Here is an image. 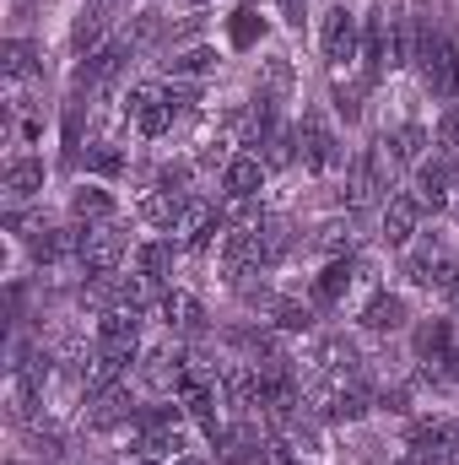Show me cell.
I'll list each match as a JSON object with an SVG mask.
<instances>
[{"label":"cell","mask_w":459,"mask_h":465,"mask_svg":"<svg viewBox=\"0 0 459 465\" xmlns=\"http://www.w3.org/2000/svg\"><path fill=\"white\" fill-rule=\"evenodd\" d=\"M303 411L314 422H362L373 411V390L356 379V368H336V373H314L303 390Z\"/></svg>","instance_id":"6da1fadb"},{"label":"cell","mask_w":459,"mask_h":465,"mask_svg":"<svg viewBox=\"0 0 459 465\" xmlns=\"http://www.w3.org/2000/svg\"><path fill=\"white\" fill-rule=\"evenodd\" d=\"M259 217H265V212H259ZM259 217H249V223H228V228H222L217 265H222V276H228L232 287H243V282H254L259 271H270V254H265Z\"/></svg>","instance_id":"7a4b0ae2"},{"label":"cell","mask_w":459,"mask_h":465,"mask_svg":"<svg viewBox=\"0 0 459 465\" xmlns=\"http://www.w3.org/2000/svg\"><path fill=\"white\" fill-rule=\"evenodd\" d=\"M298 163L314 179H341L346 173V146H341V135H336V124L319 109H308L303 124H298Z\"/></svg>","instance_id":"3957f363"},{"label":"cell","mask_w":459,"mask_h":465,"mask_svg":"<svg viewBox=\"0 0 459 465\" xmlns=\"http://www.w3.org/2000/svg\"><path fill=\"white\" fill-rule=\"evenodd\" d=\"M389 201V157L378 146H362L341 173V206L346 212H367Z\"/></svg>","instance_id":"277c9868"},{"label":"cell","mask_w":459,"mask_h":465,"mask_svg":"<svg viewBox=\"0 0 459 465\" xmlns=\"http://www.w3.org/2000/svg\"><path fill=\"white\" fill-rule=\"evenodd\" d=\"M416 71H422V87L438 98V104H459V44L449 33H422V54H416Z\"/></svg>","instance_id":"5b68a950"},{"label":"cell","mask_w":459,"mask_h":465,"mask_svg":"<svg viewBox=\"0 0 459 465\" xmlns=\"http://www.w3.org/2000/svg\"><path fill=\"white\" fill-rule=\"evenodd\" d=\"M119 109H124L130 130H135L141 141H162V135L173 130V119H179V109L168 104V93H162V87H151V82H135V87L119 98Z\"/></svg>","instance_id":"8992f818"},{"label":"cell","mask_w":459,"mask_h":465,"mask_svg":"<svg viewBox=\"0 0 459 465\" xmlns=\"http://www.w3.org/2000/svg\"><path fill=\"white\" fill-rule=\"evenodd\" d=\"M319 49H325V71L362 60V16H356L346 0H336V5L319 16Z\"/></svg>","instance_id":"52a82bcc"},{"label":"cell","mask_w":459,"mask_h":465,"mask_svg":"<svg viewBox=\"0 0 459 465\" xmlns=\"http://www.w3.org/2000/svg\"><path fill=\"white\" fill-rule=\"evenodd\" d=\"M405 450H411V460H422V465L459 460V417H449V411H438V417H416L411 433H405Z\"/></svg>","instance_id":"ba28073f"},{"label":"cell","mask_w":459,"mask_h":465,"mask_svg":"<svg viewBox=\"0 0 459 465\" xmlns=\"http://www.w3.org/2000/svg\"><path fill=\"white\" fill-rule=\"evenodd\" d=\"M124 260H130V238L119 223H103V228H82V271L98 282V276H119L124 271Z\"/></svg>","instance_id":"9c48e42d"},{"label":"cell","mask_w":459,"mask_h":465,"mask_svg":"<svg viewBox=\"0 0 459 465\" xmlns=\"http://www.w3.org/2000/svg\"><path fill=\"white\" fill-rule=\"evenodd\" d=\"M93 347L135 368V357H141V309H98Z\"/></svg>","instance_id":"30bf717a"},{"label":"cell","mask_w":459,"mask_h":465,"mask_svg":"<svg viewBox=\"0 0 459 465\" xmlns=\"http://www.w3.org/2000/svg\"><path fill=\"white\" fill-rule=\"evenodd\" d=\"M422 217H427V206L416 201V190H395L378 206V238H384V249H411L416 232H422Z\"/></svg>","instance_id":"8fae6325"},{"label":"cell","mask_w":459,"mask_h":465,"mask_svg":"<svg viewBox=\"0 0 459 465\" xmlns=\"http://www.w3.org/2000/svg\"><path fill=\"white\" fill-rule=\"evenodd\" d=\"M454 184H459V168L444 152H433V157H422V163L411 168V190H416V201H422L427 212H449Z\"/></svg>","instance_id":"7c38bea8"},{"label":"cell","mask_w":459,"mask_h":465,"mask_svg":"<svg viewBox=\"0 0 459 465\" xmlns=\"http://www.w3.org/2000/svg\"><path fill=\"white\" fill-rule=\"evenodd\" d=\"M151 320H157L168 336H200V331H206V303H200L195 292H184V287H168V292H157Z\"/></svg>","instance_id":"4fadbf2b"},{"label":"cell","mask_w":459,"mask_h":465,"mask_svg":"<svg viewBox=\"0 0 459 465\" xmlns=\"http://www.w3.org/2000/svg\"><path fill=\"white\" fill-rule=\"evenodd\" d=\"M222 228H228V217L217 212V201H206V195H184L179 223H173V243H179V249H206L211 232H222Z\"/></svg>","instance_id":"5bb4252c"},{"label":"cell","mask_w":459,"mask_h":465,"mask_svg":"<svg viewBox=\"0 0 459 465\" xmlns=\"http://www.w3.org/2000/svg\"><path fill=\"white\" fill-rule=\"evenodd\" d=\"M405 320H411V303L400 292H389V287H378V292H367L356 303V325L367 336H395V331H405Z\"/></svg>","instance_id":"9a60e30c"},{"label":"cell","mask_w":459,"mask_h":465,"mask_svg":"<svg viewBox=\"0 0 459 465\" xmlns=\"http://www.w3.org/2000/svg\"><path fill=\"white\" fill-rule=\"evenodd\" d=\"M265 179H270L265 157H259V152H238L228 168H222V195H228V206H249V201H259Z\"/></svg>","instance_id":"2e32d148"},{"label":"cell","mask_w":459,"mask_h":465,"mask_svg":"<svg viewBox=\"0 0 459 465\" xmlns=\"http://www.w3.org/2000/svg\"><path fill=\"white\" fill-rule=\"evenodd\" d=\"M173 238H141L135 249H130V271L141 276V282H151V287H168L173 282Z\"/></svg>","instance_id":"e0dca14e"},{"label":"cell","mask_w":459,"mask_h":465,"mask_svg":"<svg viewBox=\"0 0 459 465\" xmlns=\"http://www.w3.org/2000/svg\"><path fill=\"white\" fill-rule=\"evenodd\" d=\"M71 217H76V228H103V223H119V201L103 190V184H76L71 190Z\"/></svg>","instance_id":"ac0fdd59"},{"label":"cell","mask_w":459,"mask_h":465,"mask_svg":"<svg viewBox=\"0 0 459 465\" xmlns=\"http://www.w3.org/2000/svg\"><path fill=\"white\" fill-rule=\"evenodd\" d=\"M427 146H433V135H427V124H416V119H405V124H395V130L384 135L389 168H416V163L427 157Z\"/></svg>","instance_id":"d6986e66"},{"label":"cell","mask_w":459,"mask_h":465,"mask_svg":"<svg viewBox=\"0 0 459 465\" xmlns=\"http://www.w3.org/2000/svg\"><path fill=\"white\" fill-rule=\"evenodd\" d=\"M308 368L314 373H336V368H356V347L346 341V331H319V336H308Z\"/></svg>","instance_id":"ffe728a7"},{"label":"cell","mask_w":459,"mask_h":465,"mask_svg":"<svg viewBox=\"0 0 459 465\" xmlns=\"http://www.w3.org/2000/svg\"><path fill=\"white\" fill-rule=\"evenodd\" d=\"M33 195H44V157L16 152V157L5 163V201H11V212H16V206L33 201Z\"/></svg>","instance_id":"44dd1931"},{"label":"cell","mask_w":459,"mask_h":465,"mask_svg":"<svg viewBox=\"0 0 459 465\" xmlns=\"http://www.w3.org/2000/svg\"><path fill=\"white\" fill-rule=\"evenodd\" d=\"M314 314H319L314 298H270L265 325H270V331H287V336H308V331H314Z\"/></svg>","instance_id":"7402d4cb"},{"label":"cell","mask_w":459,"mask_h":465,"mask_svg":"<svg viewBox=\"0 0 459 465\" xmlns=\"http://www.w3.org/2000/svg\"><path fill=\"white\" fill-rule=\"evenodd\" d=\"M308 249L325 254V260H346V254H356V228H351V217H325L319 228L308 232Z\"/></svg>","instance_id":"603a6c76"},{"label":"cell","mask_w":459,"mask_h":465,"mask_svg":"<svg viewBox=\"0 0 459 465\" xmlns=\"http://www.w3.org/2000/svg\"><path fill=\"white\" fill-rule=\"evenodd\" d=\"M179 206H184V195H173V190H146L141 201H135V217L146 223V228H162V232H173V223H179Z\"/></svg>","instance_id":"cb8c5ba5"},{"label":"cell","mask_w":459,"mask_h":465,"mask_svg":"<svg viewBox=\"0 0 459 465\" xmlns=\"http://www.w3.org/2000/svg\"><path fill=\"white\" fill-rule=\"evenodd\" d=\"M162 71H168L173 82H195V76H211V71H217V49H211V44H195V49H173V54L162 60Z\"/></svg>","instance_id":"d4e9b609"},{"label":"cell","mask_w":459,"mask_h":465,"mask_svg":"<svg viewBox=\"0 0 459 465\" xmlns=\"http://www.w3.org/2000/svg\"><path fill=\"white\" fill-rule=\"evenodd\" d=\"M103 27H109V11L82 5V16H76V27H71V49H76V60H87V54L103 49Z\"/></svg>","instance_id":"484cf974"},{"label":"cell","mask_w":459,"mask_h":465,"mask_svg":"<svg viewBox=\"0 0 459 465\" xmlns=\"http://www.w3.org/2000/svg\"><path fill=\"white\" fill-rule=\"evenodd\" d=\"M259 38H265V11H259L254 0H243V5L228 16V44L232 49H254Z\"/></svg>","instance_id":"4316f807"},{"label":"cell","mask_w":459,"mask_h":465,"mask_svg":"<svg viewBox=\"0 0 459 465\" xmlns=\"http://www.w3.org/2000/svg\"><path fill=\"white\" fill-rule=\"evenodd\" d=\"M292 82H298V71H292L287 54H270V60L259 65V93H265V98H287Z\"/></svg>","instance_id":"83f0119b"},{"label":"cell","mask_w":459,"mask_h":465,"mask_svg":"<svg viewBox=\"0 0 459 465\" xmlns=\"http://www.w3.org/2000/svg\"><path fill=\"white\" fill-rule=\"evenodd\" d=\"M27 76H38V44L11 38L5 44V82H27Z\"/></svg>","instance_id":"f1b7e54d"},{"label":"cell","mask_w":459,"mask_h":465,"mask_svg":"<svg viewBox=\"0 0 459 465\" xmlns=\"http://www.w3.org/2000/svg\"><path fill=\"white\" fill-rule=\"evenodd\" d=\"M82 163H87V173H103V179H109V173H119V163H124V157L114 152V141H87Z\"/></svg>","instance_id":"f546056e"},{"label":"cell","mask_w":459,"mask_h":465,"mask_svg":"<svg viewBox=\"0 0 459 465\" xmlns=\"http://www.w3.org/2000/svg\"><path fill=\"white\" fill-rule=\"evenodd\" d=\"M281 11H287V22H292V27H303V16H308V0H281Z\"/></svg>","instance_id":"4dcf8cb0"},{"label":"cell","mask_w":459,"mask_h":465,"mask_svg":"<svg viewBox=\"0 0 459 465\" xmlns=\"http://www.w3.org/2000/svg\"><path fill=\"white\" fill-rule=\"evenodd\" d=\"M168 465H200V460H195V455H184V460H168Z\"/></svg>","instance_id":"1f68e13d"},{"label":"cell","mask_w":459,"mask_h":465,"mask_svg":"<svg viewBox=\"0 0 459 465\" xmlns=\"http://www.w3.org/2000/svg\"><path fill=\"white\" fill-rule=\"evenodd\" d=\"M449 212H454V217H459V184H454V201H449Z\"/></svg>","instance_id":"d6a6232c"},{"label":"cell","mask_w":459,"mask_h":465,"mask_svg":"<svg viewBox=\"0 0 459 465\" xmlns=\"http://www.w3.org/2000/svg\"><path fill=\"white\" fill-rule=\"evenodd\" d=\"M449 303H454V320H459V292H454V298H449Z\"/></svg>","instance_id":"836d02e7"},{"label":"cell","mask_w":459,"mask_h":465,"mask_svg":"<svg viewBox=\"0 0 459 465\" xmlns=\"http://www.w3.org/2000/svg\"><path fill=\"white\" fill-rule=\"evenodd\" d=\"M190 5H211V0H190Z\"/></svg>","instance_id":"e575fe53"},{"label":"cell","mask_w":459,"mask_h":465,"mask_svg":"<svg viewBox=\"0 0 459 465\" xmlns=\"http://www.w3.org/2000/svg\"><path fill=\"white\" fill-rule=\"evenodd\" d=\"M11 465H22V460H11Z\"/></svg>","instance_id":"d590c367"},{"label":"cell","mask_w":459,"mask_h":465,"mask_svg":"<svg viewBox=\"0 0 459 465\" xmlns=\"http://www.w3.org/2000/svg\"><path fill=\"white\" fill-rule=\"evenodd\" d=\"M298 465H303V460H298Z\"/></svg>","instance_id":"8d00e7d4"}]
</instances>
